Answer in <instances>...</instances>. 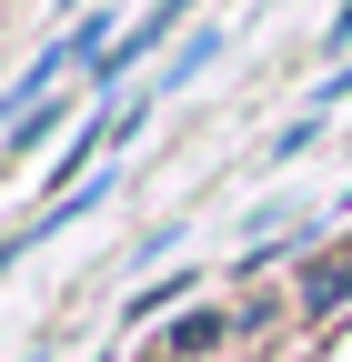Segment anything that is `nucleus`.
<instances>
[{
    "mask_svg": "<svg viewBox=\"0 0 352 362\" xmlns=\"http://www.w3.org/2000/svg\"><path fill=\"white\" fill-rule=\"evenodd\" d=\"M211 61H222V30H192V40H182V51H171V61H161V81H151V101H161V90H192V81H201Z\"/></svg>",
    "mask_w": 352,
    "mask_h": 362,
    "instance_id": "obj_1",
    "label": "nucleus"
},
{
    "mask_svg": "<svg viewBox=\"0 0 352 362\" xmlns=\"http://www.w3.org/2000/svg\"><path fill=\"white\" fill-rule=\"evenodd\" d=\"M292 302H302V312H342V302H352V262H302Z\"/></svg>",
    "mask_w": 352,
    "mask_h": 362,
    "instance_id": "obj_2",
    "label": "nucleus"
},
{
    "mask_svg": "<svg viewBox=\"0 0 352 362\" xmlns=\"http://www.w3.org/2000/svg\"><path fill=\"white\" fill-rule=\"evenodd\" d=\"M182 292H192V272H161V282H141V292H131V302H121V322H131V332H141V322H151V312H171V302H182Z\"/></svg>",
    "mask_w": 352,
    "mask_h": 362,
    "instance_id": "obj_3",
    "label": "nucleus"
},
{
    "mask_svg": "<svg viewBox=\"0 0 352 362\" xmlns=\"http://www.w3.org/2000/svg\"><path fill=\"white\" fill-rule=\"evenodd\" d=\"M232 332V312H182V322H171V352H211Z\"/></svg>",
    "mask_w": 352,
    "mask_h": 362,
    "instance_id": "obj_4",
    "label": "nucleus"
},
{
    "mask_svg": "<svg viewBox=\"0 0 352 362\" xmlns=\"http://www.w3.org/2000/svg\"><path fill=\"white\" fill-rule=\"evenodd\" d=\"M332 101H352V71H332V81L312 90V111H332Z\"/></svg>",
    "mask_w": 352,
    "mask_h": 362,
    "instance_id": "obj_5",
    "label": "nucleus"
},
{
    "mask_svg": "<svg viewBox=\"0 0 352 362\" xmlns=\"http://www.w3.org/2000/svg\"><path fill=\"white\" fill-rule=\"evenodd\" d=\"M322 51H352V0L332 11V30H322Z\"/></svg>",
    "mask_w": 352,
    "mask_h": 362,
    "instance_id": "obj_6",
    "label": "nucleus"
},
{
    "mask_svg": "<svg viewBox=\"0 0 352 362\" xmlns=\"http://www.w3.org/2000/svg\"><path fill=\"white\" fill-rule=\"evenodd\" d=\"M342 211H352V192H342Z\"/></svg>",
    "mask_w": 352,
    "mask_h": 362,
    "instance_id": "obj_7",
    "label": "nucleus"
}]
</instances>
